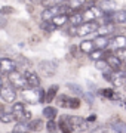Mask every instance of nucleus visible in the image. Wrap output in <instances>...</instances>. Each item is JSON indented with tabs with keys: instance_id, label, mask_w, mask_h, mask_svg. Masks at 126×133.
I'll use <instances>...</instances> for the list:
<instances>
[{
	"instance_id": "obj_17",
	"label": "nucleus",
	"mask_w": 126,
	"mask_h": 133,
	"mask_svg": "<svg viewBox=\"0 0 126 133\" xmlns=\"http://www.w3.org/2000/svg\"><path fill=\"white\" fill-rule=\"evenodd\" d=\"M92 43H93V46H95L97 50H105V49L108 48V38H107V37L97 36L95 40H92Z\"/></svg>"
},
{
	"instance_id": "obj_31",
	"label": "nucleus",
	"mask_w": 126,
	"mask_h": 133,
	"mask_svg": "<svg viewBox=\"0 0 126 133\" xmlns=\"http://www.w3.org/2000/svg\"><path fill=\"white\" fill-rule=\"evenodd\" d=\"M95 66H97L98 70H102V71L108 68V66H107V62H105V59H99V61H97V62H95ZM108 70H110V68H108Z\"/></svg>"
},
{
	"instance_id": "obj_20",
	"label": "nucleus",
	"mask_w": 126,
	"mask_h": 133,
	"mask_svg": "<svg viewBox=\"0 0 126 133\" xmlns=\"http://www.w3.org/2000/svg\"><path fill=\"white\" fill-rule=\"evenodd\" d=\"M113 22H117V24H126V9L117 10L113 14Z\"/></svg>"
},
{
	"instance_id": "obj_42",
	"label": "nucleus",
	"mask_w": 126,
	"mask_h": 133,
	"mask_svg": "<svg viewBox=\"0 0 126 133\" xmlns=\"http://www.w3.org/2000/svg\"><path fill=\"white\" fill-rule=\"evenodd\" d=\"M125 70H126V66H125Z\"/></svg>"
},
{
	"instance_id": "obj_7",
	"label": "nucleus",
	"mask_w": 126,
	"mask_h": 133,
	"mask_svg": "<svg viewBox=\"0 0 126 133\" xmlns=\"http://www.w3.org/2000/svg\"><path fill=\"white\" fill-rule=\"evenodd\" d=\"M56 127L61 130V133H73V123H71V115H61Z\"/></svg>"
},
{
	"instance_id": "obj_2",
	"label": "nucleus",
	"mask_w": 126,
	"mask_h": 133,
	"mask_svg": "<svg viewBox=\"0 0 126 133\" xmlns=\"http://www.w3.org/2000/svg\"><path fill=\"white\" fill-rule=\"evenodd\" d=\"M80 14H82L83 22H95V21H98V19L104 15V12H102L97 5H93V6L86 8V9L83 10V12H80Z\"/></svg>"
},
{
	"instance_id": "obj_25",
	"label": "nucleus",
	"mask_w": 126,
	"mask_h": 133,
	"mask_svg": "<svg viewBox=\"0 0 126 133\" xmlns=\"http://www.w3.org/2000/svg\"><path fill=\"white\" fill-rule=\"evenodd\" d=\"M99 92H101V95L104 96V98H108V99H113V101L120 99V95L116 93L113 89H102V90H99Z\"/></svg>"
},
{
	"instance_id": "obj_15",
	"label": "nucleus",
	"mask_w": 126,
	"mask_h": 133,
	"mask_svg": "<svg viewBox=\"0 0 126 133\" xmlns=\"http://www.w3.org/2000/svg\"><path fill=\"white\" fill-rule=\"evenodd\" d=\"M105 62H107V66H108L111 71H120L122 62L116 55H111V53H110V55L105 58Z\"/></svg>"
},
{
	"instance_id": "obj_11",
	"label": "nucleus",
	"mask_w": 126,
	"mask_h": 133,
	"mask_svg": "<svg viewBox=\"0 0 126 133\" xmlns=\"http://www.w3.org/2000/svg\"><path fill=\"white\" fill-rule=\"evenodd\" d=\"M16 61H12L9 58H0V72H6L9 74L12 71H16Z\"/></svg>"
},
{
	"instance_id": "obj_9",
	"label": "nucleus",
	"mask_w": 126,
	"mask_h": 133,
	"mask_svg": "<svg viewBox=\"0 0 126 133\" xmlns=\"http://www.w3.org/2000/svg\"><path fill=\"white\" fill-rule=\"evenodd\" d=\"M25 112H27V109H25V105L24 104L16 102V104L12 105V111H10V114L14 115L15 120H18V123H24Z\"/></svg>"
},
{
	"instance_id": "obj_22",
	"label": "nucleus",
	"mask_w": 126,
	"mask_h": 133,
	"mask_svg": "<svg viewBox=\"0 0 126 133\" xmlns=\"http://www.w3.org/2000/svg\"><path fill=\"white\" fill-rule=\"evenodd\" d=\"M56 115H58V109H56V108H53V107H45V108H43V117H46L48 121L55 120Z\"/></svg>"
},
{
	"instance_id": "obj_6",
	"label": "nucleus",
	"mask_w": 126,
	"mask_h": 133,
	"mask_svg": "<svg viewBox=\"0 0 126 133\" xmlns=\"http://www.w3.org/2000/svg\"><path fill=\"white\" fill-rule=\"evenodd\" d=\"M98 28V22H83L82 25H79L76 28V36H80V37H85L87 34L95 33Z\"/></svg>"
},
{
	"instance_id": "obj_19",
	"label": "nucleus",
	"mask_w": 126,
	"mask_h": 133,
	"mask_svg": "<svg viewBox=\"0 0 126 133\" xmlns=\"http://www.w3.org/2000/svg\"><path fill=\"white\" fill-rule=\"evenodd\" d=\"M58 86L56 84H53V86H51V87H49L48 89V92H45V102H52L53 101V98H55V96H56V93H58Z\"/></svg>"
},
{
	"instance_id": "obj_41",
	"label": "nucleus",
	"mask_w": 126,
	"mask_h": 133,
	"mask_svg": "<svg viewBox=\"0 0 126 133\" xmlns=\"http://www.w3.org/2000/svg\"><path fill=\"white\" fill-rule=\"evenodd\" d=\"M125 109H126V104H125Z\"/></svg>"
},
{
	"instance_id": "obj_27",
	"label": "nucleus",
	"mask_w": 126,
	"mask_h": 133,
	"mask_svg": "<svg viewBox=\"0 0 126 133\" xmlns=\"http://www.w3.org/2000/svg\"><path fill=\"white\" fill-rule=\"evenodd\" d=\"M14 120H15L14 115L10 114V112H6V111H3V109L0 111V121H2V123L9 124V123H12Z\"/></svg>"
},
{
	"instance_id": "obj_16",
	"label": "nucleus",
	"mask_w": 126,
	"mask_h": 133,
	"mask_svg": "<svg viewBox=\"0 0 126 133\" xmlns=\"http://www.w3.org/2000/svg\"><path fill=\"white\" fill-rule=\"evenodd\" d=\"M116 31V25L114 24H104V25H98V28L95 33L101 37H107L108 34H111Z\"/></svg>"
},
{
	"instance_id": "obj_26",
	"label": "nucleus",
	"mask_w": 126,
	"mask_h": 133,
	"mask_svg": "<svg viewBox=\"0 0 126 133\" xmlns=\"http://www.w3.org/2000/svg\"><path fill=\"white\" fill-rule=\"evenodd\" d=\"M70 96H67V95H59L58 96V105L61 107V108H70Z\"/></svg>"
},
{
	"instance_id": "obj_34",
	"label": "nucleus",
	"mask_w": 126,
	"mask_h": 133,
	"mask_svg": "<svg viewBox=\"0 0 126 133\" xmlns=\"http://www.w3.org/2000/svg\"><path fill=\"white\" fill-rule=\"evenodd\" d=\"M116 56L120 59V62H122V61L126 62V48L122 49V50H117V52H116Z\"/></svg>"
},
{
	"instance_id": "obj_35",
	"label": "nucleus",
	"mask_w": 126,
	"mask_h": 133,
	"mask_svg": "<svg viewBox=\"0 0 126 133\" xmlns=\"http://www.w3.org/2000/svg\"><path fill=\"white\" fill-rule=\"evenodd\" d=\"M14 12V8H10V6H3L2 9H0V14L2 15H9Z\"/></svg>"
},
{
	"instance_id": "obj_8",
	"label": "nucleus",
	"mask_w": 126,
	"mask_h": 133,
	"mask_svg": "<svg viewBox=\"0 0 126 133\" xmlns=\"http://www.w3.org/2000/svg\"><path fill=\"white\" fill-rule=\"evenodd\" d=\"M126 48V37L125 36H122V34H119V36H114L113 38H110L108 40V48L107 49H111V50H122V49Z\"/></svg>"
},
{
	"instance_id": "obj_29",
	"label": "nucleus",
	"mask_w": 126,
	"mask_h": 133,
	"mask_svg": "<svg viewBox=\"0 0 126 133\" xmlns=\"http://www.w3.org/2000/svg\"><path fill=\"white\" fill-rule=\"evenodd\" d=\"M67 87L70 89V90L73 92V93H76V95H83V89L80 87L79 84H74V83H68Z\"/></svg>"
},
{
	"instance_id": "obj_1",
	"label": "nucleus",
	"mask_w": 126,
	"mask_h": 133,
	"mask_svg": "<svg viewBox=\"0 0 126 133\" xmlns=\"http://www.w3.org/2000/svg\"><path fill=\"white\" fill-rule=\"evenodd\" d=\"M22 99L30 105H36L40 104V102H45V90L42 87H37V89H33V87H27L22 90Z\"/></svg>"
},
{
	"instance_id": "obj_43",
	"label": "nucleus",
	"mask_w": 126,
	"mask_h": 133,
	"mask_svg": "<svg viewBox=\"0 0 126 133\" xmlns=\"http://www.w3.org/2000/svg\"><path fill=\"white\" fill-rule=\"evenodd\" d=\"M55 133H56V132H55Z\"/></svg>"
},
{
	"instance_id": "obj_10",
	"label": "nucleus",
	"mask_w": 126,
	"mask_h": 133,
	"mask_svg": "<svg viewBox=\"0 0 126 133\" xmlns=\"http://www.w3.org/2000/svg\"><path fill=\"white\" fill-rule=\"evenodd\" d=\"M22 76H24L25 83H27L28 87H33V89L40 87V77L37 76L34 71H31V70H25V72L22 74Z\"/></svg>"
},
{
	"instance_id": "obj_12",
	"label": "nucleus",
	"mask_w": 126,
	"mask_h": 133,
	"mask_svg": "<svg viewBox=\"0 0 126 133\" xmlns=\"http://www.w3.org/2000/svg\"><path fill=\"white\" fill-rule=\"evenodd\" d=\"M108 124H110V127H111L116 133H126V123L123 120H120L119 117H113V118L108 121Z\"/></svg>"
},
{
	"instance_id": "obj_18",
	"label": "nucleus",
	"mask_w": 126,
	"mask_h": 133,
	"mask_svg": "<svg viewBox=\"0 0 126 133\" xmlns=\"http://www.w3.org/2000/svg\"><path fill=\"white\" fill-rule=\"evenodd\" d=\"M68 22L71 24V27H79L83 24V18L80 12H73V14L68 16Z\"/></svg>"
},
{
	"instance_id": "obj_3",
	"label": "nucleus",
	"mask_w": 126,
	"mask_h": 133,
	"mask_svg": "<svg viewBox=\"0 0 126 133\" xmlns=\"http://www.w3.org/2000/svg\"><path fill=\"white\" fill-rule=\"evenodd\" d=\"M8 80H9V84L12 86L14 89L24 90V89H27V87H28V86H27V83H25L24 76H22L18 70H16V71L9 72V74H8Z\"/></svg>"
},
{
	"instance_id": "obj_5",
	"label": "nucleus",
	"mask_w": 126,
	"mask_h": 133,
	"mask_svg": "<svg viewBox=\"0 0 126 133\" xmlns=\"http://www.w3.org/2000/svg\"><path fill=\"white\" fill-rule=\"evenodd\" d=\"M0 98L5 101L6 104H10V102H14L16 99V90L9 83L8 84H2V87H0Z\"/></svg>"
},
{
	"instance_id": "obj_28",
	"label": "nucleus",
	"mask_w": 126,
	"mask_h": 133,
	"mask_svg": "<svg viewBox=\"0 0 126 133\" xmlns=\"http://www.w3.org/2000/svg\"><path fill=\"white\" fill-rule=\"evenodd\" d=\"M12 133H30L28 126H27L25 123H16V126L14 127Z\"/></svg>"
},
{
	"instance_id": "obj_30",
	"label": "nucleus",
	"mask_w": 126,
	"mask_h": 133,
	"mask_svg": "<svg viewBox=\"0 0 126 133\" xmlns=\"http://www.w3.org/2000/svg\"><path fill=\"white\" fill-rule=\"evenodd\" d=\"M40 27H42V30H45L46 33H52L53 30H56V27H55V25H53L52 22H51V21H46V22H42V25H40Z\"/></svg>"
},
{
	"instance_id": "obj_24",
	"label": "nucleus",
	"mask_w": 126,
	"mask_h": 133,
	"mask_svg": "<svg viewBox=\"0 0 126 133\" xmlns=\"http://www.w3.org/2000/svg\"><path fill=\"white\" fill-rule=\"evenodd\" d=\"M67 21H68L67 14H65V15H56L55 18H52V19H51V22H52V24L55 25L56 28H58V27H62V25L65 24Z\"/></svg>"
},
{
	"instance_id": "obj_14",
	"label": "nucleus",
	"mask_w": 126,
	"mask_h": 133,
	"mask_svg": "<svg viewBox=\"0 0 126 133\" xmlns=\"http://www.w3.org/2000/svg\"><path fill=\"white\" fill-rule=\"evenodd\" d=\"M71 123H73V129L77 130V132H85V130H87V121L83 117L71 115Z\"/></svg>"
},
{
	"instance_id": "obj_39",
	"label": "nucleus",
	"mask_w": 126,
	"mask_h": 133,
	"mask_svg": "<svg viewBox=\"0 0 126 133\" xmlns=\"http://www.w3.org/2000/svg\"><path fill=\"white\" fill-rule=\"evenodd\" d=\"M93 120H97V115H95V114H92L91 117H89V118L86 120V121H93Z\"/></svg>"
},
{
	"instance_id": "obj_13",
	"label": "nucleus",
	"mask_w": 126,
	"mask_h": 133,
	"mask_svg": "<svg viewBox=\"0 0 126 133\" xmlns=\"http://www.w3.org/2000/svg\"><path fill=\"white\" fill-rule=\"evenodd\" d=\"M110 81H111L116 87L125 86V83H126V72H123V71H113Z\"/></svg>"
},
{
	"instance_id": "obj_38",
	"label": "nucleus",
	"mask_w": 126,
	"mask_h": 133,
	"mask_svg": "<svg viewBox=\"0 0 126 133\" xmlns=\"http://www.w3.org/2000/svg\"><path fill=\"white\" fill-rule=\"evenodd\" d=\"M5 27H6V21L0 18V28H5Z\"/></svg>"
},
{
	"instance_id": "obj_21",
	"label": "nucleus",
	"mask_w": 126,
	"mask_h": 133,
	"mask_svg": "<svg viewBox=\"0 0 126 133\" xmlns=\"http://www.w3.org/2000/svg\"><path fill=\"white\" fill-rule=\"evenodd\" d=\"M27 126H28V130H33V132H40V130L45 127V124H43V121H42V118L31 120Z\"/></svg>"
},
{
	"instance_id": "obj_40",
	"label": "nucleus",
	"mask_w": 126,
	"mask_h": 133,
	"mask_svg": "<svg viewBox=\"0 0 126 133\" xmlns=\"http://www.w3.org/2000/svg\"><path fill=\"white\" fill-rule=\"evenodd\" d=\"M2 84H3V81H2V78H0V87H2Z\"/></svg>"
},
{
	"instance_id": "obj_36",
	"label": "nucleus",
	"mask_w": 126,
	"mask_h": 133,
	"mask_svg": "<svg viewBox=\"0 0 126 133\" xmlns=\"http://www.w3.org/2000/svg\"><path fill=\"white\" fill-rule=\"evenodd\" d=\"M92 133H107V127L101 124V126H98L97 129H93Z\"/></svg>"
},
{
	"instance_id": "obj_33",
	"label": "nucleus",
	"mask_w": 126,
	"mask_h": 133,
	"mask_svg": "<svg viewBox=\"0 0 126 133\" xmlns=\"http://www.w3.org/2000/svg\"><path fill=\"white\" fill-rule=\"evenodd\" d=\"M79 107H80V101H79L77 98H71V99H70V108L77 109Z\"/></svg>"
},
{
	"instance_id": "obj_37",
	"label": "nucleus",
	"mask_w": 126,
	"mask_h": 133,
	"mask_svg": "<svg viewBox=\"0 0 126 133\" xmlns=\"http://www.w3.org/2000/svg\"><path fill=\"white\" fill-rule=\"evenodd\" d=\"M111 70H107V71H104L102 72V77H104V78H105L107 81H110V78H111Z\"/></svg>"
},
{
	"instance_id": "obj_4",
	"label": "nucleus",
	"mask_w": 126,
	"mask_h": 133,
	"mask_svg": "<svg viewBox=\"0 0 126 133\" xmlns=\"http://www.w3.org/2000/svg\"><path fill=\"white\" fill-rule=\"evenodd\" d=\"M56 68H58V64H56L55 61H42V62H39V70L45 77L55 76Z\"/></svg>"
},
{
	"instance_id": "obj_32",
	"label": "nucleus",
	"mask_w": 126,
	"mask_h": 133,
	"mask_svg": "<svg viewBox=\"0 0 126 133\" xmlns=\"http://www.w3.org/2000/svg\"><path fill=\"white\" fill-rule=\"evenodd\" d=\"M46 129H48L49 133H55V132H56V123H55L53 120L48 121V124H46Z\"/></svg>"
},
{
	"instance_id": "obj_23",
	"label": "nucleus",
	"mask_w": 126,
	"mask_h": 133,
	"mask_svg": "<svg viewBox=\"0 0 126 133\" xmlns=\"http://www.w3.org/2000/svg\"><path fill=\"white\" fill-rule=\"evenodd\" d=\"M80 50H82L83 53H91L95 50V46H93L92 40H83L82 43H80Z\"/></svg>"
}]
</instances>
